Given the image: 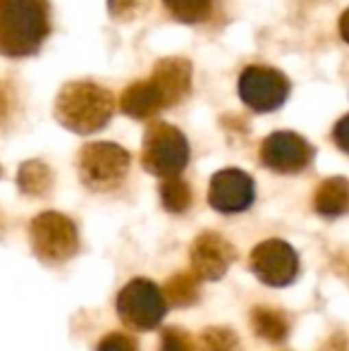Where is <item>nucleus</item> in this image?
Listing matches in <instances>:
<instances>
[{"label": "nucleus", "instance_id": "obj_17", "mask_svg": "<svg viewBox=\"0 0 349 351\" xmlns=\"http://www.w3.org/2000/svg\"><path fill=\"white\" fill-rule=\"evenodd\" d=\"M191 201H194V196H191V189L184 180H180V177L163 180V184H160V204H163L165 210L182 215V213L189 210Z\"/></svg>", "mask_w": 349, "mask_h": 351}, {"label": "nucleus", "instance_id": "obj_19", "mask_svg": "<svg viewBox=\"0 0 349 351\" xmlns=\"http://www.w3.org/2000/svg\"><path fill=\"white\" fill-rule=\"evenodd\" d=\"M196 347L201 351H242V342L230 328H206Z\"/></svg>", "mask_w": 349, "mask_h": 351}, {"label": "nucleus", "instance_id": "obj_3", "mask_svg": "<svg viewBox=\"0 0 349 351\" xmlns=\"http://www.w3.org/2000/svg\"><path fill=\"white\" fill-rule=\"evenodd\" d=\"M115 115V96L91 79L67 82L56 98V120L75 134H93Z\"/></svg>", "mask_w": 349, "mask_h": 351}, {"label": "nucleus", "instance_id": "obj_14", "mask_svg": "<svg viewBox=\"0 0 349 351\" xmlns=\"http://www.w3.org/2000/svg\"><path fill=\"white\" fill-rule=\"evenodd\" d=\"M252 328L261 339L270 344H278L287 339L289 335V318L280 308H268V306H258L252 311Z\"/></svg>", "mask_w": 349, "mask_h": 351}, {"label": "nucleus", "instance_id": "obj_22", "mask_svg": "<svg viewBox=\"0 0 349 351\" xmlns=\"http://www.w3.org/2000/svg\"><path fill=\"white\" fill-rule=\"evenodd\" d=\"M136 8H139V0H108V12L117 22L132 19L136 14Z\"/></svg>", "mask_w": 349, "mask_h": 351}, {"label": "nucleus", "instance_id": "obj_8", "mask_svg": "<svg viewBox=\"0 0 349 351\" xmlns=\"http://www.w3.org/2000/svg\"><path fill=\"white\" fill-rule=\"evenodd\" d=\"M292 84L280 70L263 65H252L239 74L237 93L247 108L254 112H273L285 106Z\"/></svg>", "mask_w": 349, "mask_h": 351}, {"label": "nucleus", "instance_id": "obj_25", "mask_svg": "<svg viewBox=\"0 0 349 351\" xmlns=\"http://www.w3.org/2000/svg\"><path fill=\"white\" fill-rule=\"evenodd\" d=\"M0 175H3V167H0Z\"/></svg>", "mask_w": 349, "mask_h": 351}, {"label": "nucleus", "instance_id": "obj_21", "mask_svg": "<svg viewBox=\"0 0 349 351\" xmlns=\"http://www.w3.org/2000/svg\"><path fill=\"white\" fill-rule=\"evenodd\" d=\"M96 351H139V349H136L132 337H127V335H122V332H110L108 337H103L101 342H98Z\"/></svg>", "mask_w": 349, "mask_h": 351}, {"label": "nucleus", "instance_id": "obj_6", "mask_svg": "<svg viewBox=\"0 0 349 351\" xmlns=\"http://www.w3.org/2000/svg\"><path fill=\"white\" fill-rule=\"evenodd\" d=\"M132 165V156L127 148L110 141L86 143L77 158L80 180L91 191H110L125 182Z\"/></svg>", "mask_w": 349, "mask_h": 351}, {"label": "nucleus", "instance_id": "obj_12", "mask_svg": "<svg viewBox=\"0 0 349 351\" xmlns=\"http://www.w3.org/2000/svg\"><path fill=\"white\" fill-rule=\"evenodd\" d=\"M189 261L196 280L213 282L228 273L230 265L237 261V251L218 232H201L189 246Z\"/></svg>", "mask_w": 349, "mask_h": 351}, {"label": "nucleus", "instance_id": "obj_16", "mask_svg": "<svg viewBox=\"0 0 349 351\" xmlns=\"http://www.w3.org/2000/svg\"><path fill=\"white\" fill-rule=\"evenodd\" d=\"M199 282L201 280H196L194 273H175L165 282V289L160 291H163L165 301L184 308V306H191L199 301Z\"/></svg>", "mask_w": 349, "mask_h": 351}, {"label": "nucleus", "instance_id": "obj_23", "mask_svg": "<svg viewBox=\"0 0 349 351\" xmlns=\"http://www.w3.org/2000/svg\"><path fill=\"white\" fill-rule=\"evenodd\" d=\"M12 106H14V96L10 91V86L5 82H0V125H5L12 112Z\"/></svg>", "mask_w": 349, "mask_h": 351}, {"label": "nucleus", "instance_id": "obj_18", "mask_svg": "<svg viewBox=\"0 0 349 351\" xmlns=\"http://www.w3.org/2000/svg\"><path fill=\"white\" fill-rule=\"evenodd\" d=\"M213 3L215 0H163L168 12L177 22L184 24L206 22L210 17V12H213Z\"/></svg>", "mask_w": 349, "mask_h": 351}, {"label": "nucleus", "instance_id": "obj_4", "mask_svg": "<svg viewBox=\"0 0 349 351\" xmlns=\"http://www.w3.org/2000/svg\"><path fill=\"white\" fill-rule=\"evenodd\" d=\"M189 162V141L177 127L168 122H154L146 130L144 148H141V165L146 172L173 180L180 177Z\"/></svg>", "mask_w": 349, "mask_h": 351}, {"label": "nucleus", "instance_id": "obj_2", "mask_svg": "<svg viewBox=\"0 0 349 351\" xmlns=\"http://www.w3.org/2000/svg\"><path fill=\"white\" fill-rule=\"evenodd\" d=\"M51 34L48 0H0V56L29 58Z\"/></svg>", "mask_w": 349, "mask_h": 351}, {"label": "nucleus", "instance_id": "obj_7", "mask_svg": "<svg viewBox=\"0 0 349 351\" xmlns=\"http://www.w3.org/2000/svg\"><path fill=\"white\" fill-rule=\"evenodd\" d=\"M168 313V301L158 285L151 280L136 278L127 282L117 294V315L130 330L151 332L163 323Z\"/></svg>", "mask_w": 349, "mask_h": 351}, {"label": "nucleus", "instance_id": "obj_9", "mask_svg": "<svg viewBox=\"0 0 349 351\" xmlns=\"http://www.w3.org/2000/svg\"><path fill=\"white\" fill-rule=\"evenodd\" d=\"M252 273L268 287H287L299 275V256L287 241L265 239L249 256Z\"/></svg>", "mask_w": 349, "mask_h": 351}, {"label": "nucleus", "instance_id": "obj_15", "mask_svg": "<svg viewBox=\"0 0 349 351\" xmlns=\"http://www.w3.org/2000/svg\"><path fill=\"white\" fill-rule=\"evenodd\" d=\"M17 186L27 196H46L53 186V170L43 160H27L22 162L17 172Z\"/></svg>", "mask_w": 349, "mask_h": 351}, {"label": "nucleus", "instance_id": "obj_11", "mask_svg": "<svg viewBox=\"0 0 349 351\" xmlns=\"http://www.w3.org/2000/svg\"><path fill=\"white\" fill-rule=\"evenodd\" d=\"M256 201V184L239 167H225L210 177L208 184V204L213 210L223 215H234L252 208Z\"/></svg>", "mask_w": 349, "mask_h": 351}, {"label": "nucleus", "instance_id": "obj_13", "mask_svg": "<svg viewBox=\"0 0 349 351\" xmlns=\"http://www.w3.org/2000/svg\"><path fill=\"white\" fill-rule=\"evenodd\" d=\"M349 208L347 177H328L318 184L313 194V210L323 217H340Z\"/></svg>", "mask_w": 349, "mask_h": 351}, {"label": "nucleus", "instance_id": "obj_20", "mask_svg": "<svg viewBox=\"0 0 349 351\" xmlns=\"http://www.w3.org/2000/svg\"><path fill=\"white\" fill-rule=\"evenodd\" d=\"M158 351H199V347H196V339L182 328H168L160 335Z\"/></svg>", "mask_w": 349, "mask_h": 351}, {"label": "nucleus", "instance_id": "obj_5", "mask_svg": "<svg viewBox=\"0 0 349 351\" xmlns=\"http://www.w3.org/2000/svg\"><path fill=\"white\" fill-rule=\"evenodd\" d=\"M32 249L43 263H65L80 254V230L67 215L56 210L38 213L29 225Z\"/></svg>", "mask_w": 349, "mask_h": 351}, {"label": "nucleus", "instance_id": "obj_10", "mask_svg": "<svg viewBox=\"0 0 349 351\" xmlns=\"http://www.w3.org/2000/svg\"><path fill=\"white\" fill-rule=\"evenodd\" d=\"M316 148L297 132H273L261 143V162L278 175H297L311 165Z\"/></svg>", "mask_w": 349, "mask_h": 351}, {"label": "nucleus", "instance_id": "obj_24", "mask_svg": "<svg viewBox=\"0 0 349 351\" xmlns=\"http://www.w3.org/2000/svg\"><path fill=\"white\" fill-rule=\"evenodd\" d=\"M345 132H347V117H340V122H337V125H335V132H333V136H335L337 146H340L342 151H347Z\"/></svg>", "mask_w": 349, "mask_h": 351}, {"label": "nucleus", "instance_id": "obj_1", "mask_svg": "<svg viewBox=\"0 0 349 351\" xmlns=\"http://www.w3.org/2000/svg\"><path fill=\"white\" fill-rule=\"evenodd\" d=\"M191 62L184 58H163L149 79L130 84L120 96V110L132 120H151L175 108L191 93Z\"/></svg>", "mask_w": 349, "mask_h": 351}]
</instances>
